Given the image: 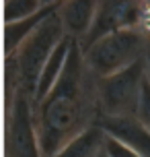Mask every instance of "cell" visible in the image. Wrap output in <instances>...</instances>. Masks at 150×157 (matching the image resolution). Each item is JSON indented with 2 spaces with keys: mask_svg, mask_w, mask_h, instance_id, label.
Here are the masks:
<instances>
[{
  "mask_svg": "<svg viewBox=\"0 0 150 157\" xmlns=\"http://www.w3.org/2000/svg\"><path fill=\"white\" fill-rule=\"evenodd\" d=\"M97 78L87 68L78 44L74 41L64 71L54 89L35 112V130L41 157H52L74 136L99 120Z\"/></svg>",
  "mask_w": 150,
  "mask_h": 157,
  "instance_id": "6da1fadb",
  "label": "cell"
},
{
  "mask_svg": "<svg viewBox=\"0 0 150 157\" xmlns=\"http://www.w3.org/2000/svg\"><path fill=\"white\" fill-rule=\"evenodd\" d=\"M66 35L62 27V21L58 17V10L52 13L48 19H43L39 27L23 41V46L12 56L6 58V77L10 83H16V93L29 97L33 101L35 87L39 81L41 68L48 62L54 48L62 41Z\"/></svg>",
  "mask_w": 150,
  "mask_h": 157,
  "instance_id": "7a4b0ae2",
  "label": "cell"
},
{
  "mask_svg": "<svg viewBox=\"0 0 150 157\" xmlns=\"http://www.w3.org/2000/svg\"><path fill=\"white\" fill-rule=\"evenodd\" d=\"M144 56L146 48L142 35L134 29H123L93 44L87 52H82V60L97 78H105L127 68Z\"/></svg>",
  "mask_w": 150,
  "mask_h": 157,
  "instance_id": "3957f363",
  "label": "cell"
},
{
  "mask_svg": "<svg viewBox=\"0 0 150 157\" xmlns=\"http://www.w3.org/2000/svg\"><path fill=\"white\" fill-rule=\"evenodd\" d=\"M144 77L146 58H140L111 77L97 78L99 116H136Z\"/></svg>",
  "mask_w": 150,
  "mask_h": 157,
  "instance_id": "277c9868",
  "label": "cell"
},
{
  "mask_svg": "<svg viewBox=\"0 0 150 157\" xmlns=\"http://www.w3.org/2000/svg\"><path fill=\"white\" fill-rule=\"evenodd\" d=\"M6 157H41L31 99L16 93L6 128Z\"/></svg>",
  "mask_w": 150,
  "mask_h": 157,
  "instance_id": "5b68a950",
  "label": "cell"
},
{
  "mask_svg": "<svg viewBox=\"0 0 150 157\" xmlns=\"http://www.w3.org/2000/svg\"><path fill=\"white\" fill-rule=\"evenodd\" d=\"M140 17V4L138 2H99L93 19V25L87 31L84 37H80L78 44L80 52H87L88 48L97 44L99 39L107 37L111 33L123 31V29H134Z\"/></svg>",
  "mask_w": 150,
  "mask_h": 157,
  "instance_id": "8992f818",
  "label": "cell"
},
{
  "mask_svg": "<svg viewBox=\"0 0 150 157\" xmlns=\"http://www.w3.org/2000/svg\"><path fill=\"white\" fill-rule=\"evenodd\" d=\"M103 132L123 143L140 157H150V130L136 116H99Z\"/></svg>",
  "mask_w": 150,
  "mask_h": 157,
  "instance_id": "52a82bcc",
  "label": "cell"
},
{
  "mask_svg": "<svg viewBox=\"0 0 150 157\" xmlns=\"http://www.w3.org/2000/svg\"><path fill=\"white\" fill-rule=\"evenodd\" d=\"M97 6H99L97 0H68V2H60L58 17L62 21L64 33L68 37L76 39V41L80 37H84L87 31L91 29V25H93Z\"/></svg>",
  "mask_w": 150,
  "mask_h": 157,
  "instance_id": "ba28073f",
  "label": "cell"
},
{
  "mask_svg": "<svg viewBox=\"0 0 150 157\" xmlns=\"http://www.w3.org/2000/svg\"><path fill=\"white\" fill-rule=\"evenodd\" d=\"M76 39L68 37V35H64L62 41L54 48V52L49 54L48 62L43 64V68H41V75H39V81H37V87H35V95H33V105H37L41 103L48 93L54 89V85L58 83V78L62 75L64 71V64H66V58L70 54L72 50V44H74Z\"/></svg>",
  "mask_w": 150,
  "mask_h": 157,
  "instance_id": "9c48e42d",
  "label": "cell"
},
{
  "mask_svg": "<svg viewBox=\"0 0 150 157\" xmlns=\"http://www.w3.org/2000/svg\"><path fill=\"white\" fill-rule=\"evenodd\" d=\"M60 8V2H43V6L35 13L33 17L29 19H23V21H16V23H8L4 25V56H12L19 50V48L23 46V41L29 35H31L39 23L43 19H48L52 13H55Z\"/></svg>",
  "mask_w": 150,
  "mask_h": 157,
  "instance_id": "30bf717a",
  "label": "cell"
},
{
  "mask_svg": "<svg viewBox=\"0 0 150 157\" xmlns=\"http://www.w3.org/2000/svg\"><path fill=\"white\" fill-rule=\"evenodd\" d=\"M103 141H105V132L97 120L93 126H88L84 132L74 136L70 143H66L52 157H97L103 151Z\"/></svg>",
  "mask_w": 150,
  "mask_h": 157,
  "instance_id": "8fae6325",
  "label": "cell"
},
{
  "mask_svg": "<svg viewBox=\"0 0 150 157\" xmlns=\"http://www.w3.org/2000/svg\"><path fill=\"white\" fill-rule=\"evenodd\" d=\"M41 6H43V2H39V0H6V2L2 4L4 25L29 19V17H33Z\"/></svg>",
  "mask_w": 150,
  "mask_h": 157,
  "instance_id": "7c38bea8",
  "label": "cell"
},
{
  "mask_svg": "<svg viewBox=\"0 0 150 157\" xmlns=\"http://www.w3.org/2000/svg\"><path fill=\"white\" fill-rule=\"evenodd\" d=\"M136 118L142 126L150 130V81L144 77L142 89H140V99H138V108H136Z\"/></svg>",
  "mask_w": 150,
  "mask_h": 157,
  "instance_id": "4fadbf2b",
  "label": "cell"
},
{
  "mask_svg": "<svg viewBox=\"0 0 150 157\" xmlns=\"http://www.w3.org/2000/svg\"><path fill=\"white\" fill-rule=\"evenodd\" d=\"M103 153L107 157H140L130 147H126L123 143L115 141V139H111L107 134H105V141H103Z\"/></svg>",
  "mask_w": 150,
  "mask_h": 157,
  "instance_id": "5bb4252c",
  "label": "cell"
},
{
  "mask_svg": "<svg viewBox=\"0 0 150 157\" xmlns=\"http://www.w3.org/2000/svg\"><path fill=\"white\" fill-rule=\"evenodd\" d=\"M144 58H146V78L150 81V48H146V56Z\"/></svg>",
  "mask_w": 150,
  "mask_h": 157,
  "instance_id": "9a60e30c",
  "label": "cell"
},
{
  "mask_svg": "<svg viewBox=\"0 0 150 157\" xmlns=\"http://www.w3.org/2000/svg\"><path fill=\"white\" fill-rule=\"evenodd\" d=\"M97 157H107V155H105V153H103V151H101V153H99V155H97Z\"/></svg>",
  "mask_w": 150,
  "mask_h": 157,
  "instance_id": "2e32d148",
  "label": "cell"
}]
</instances>
